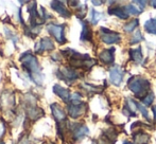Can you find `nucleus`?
I'll list each match as a JSON object with an SVG mask.
<instances>
[{"label":"nucleus","mask_w":156,"mask_h":144,"mask_svg":"<svg viewBox=\"0 0 156 144\" xmlns=\"http://www.w3.org/2000/svg\"><path fill=\"white\" fill-rule=\"evenodd\" d=\"M20 62L23 63V67L29 71L31 78L36 83L37 85H41L43 83V75L41 74V67L37 62L36 57L33 56L32 54H25L20 58Z\"/></svg>","instance_id":"f257e3e1"},{"label":"nucleus","mask_w":156,"mask_h":144,"mask_svg":"<svg viewBox=\"0 0 156 144\" xmlns=\"http://www.w3.org/2000/svg\"><path fill=\"white\" fill-rule=\"evenodd\" d=\"M127 86H129V90L136 97L144 100L148 95V91L150 89V83H149V81H147L146 78L141 77V76L134 75L129 80Z\"/></svg>","instance_id":"f03ea898"},{"label":"nucleus","mask_w":156,"mask_h":144,"mask_svg":"<svg viewBox=\"0 0 156 144\" xmlns=\"http://www.w3.org/2000/svg\"><path fill=\"white\" fill-rule=\"evenodd\" d=\"M100 38L103 43H107V45H114L121 40V35L117 32L106 29V28H100Z\"/></svg>","instance_id":"7ed1b4c3"},{"label":"nucleus","mask_w":156,"mask_h":144,"mask_svg":"<svg viewBox=\"0 0 156 144\" xmlns=\"http://www.w3.org/2000/svg\"><path fill=\"white\" fill-rule=\"evenodd\" d=\"M64 26H58V25H53V23H50L47 27L49 33L51 34L52 36H54V38L58 40V43H66V38L65 35H64Z\"/></svg>","instance_id":"20e7f679"},{"label":"nucleus","mask_w":156,"mask_h":144,"mask_svg":"<svg viewBox=\"0 0 156 144\" xmlns=\"http://www.w3.org/2000/svg\"><path fill=\"white\" fill-rule=\"evenodd\" d=\"M123 70L121 69V67L115 66L109 70V80H111L112 84L115 85V86H119L122 83L123 80Z\"/></svg>","instance_id":"39448f33"},{"label":"nucleus","mask_w":156,"mask_h":144,"mask_svg":"<svg viewBox=\"0 0 156 144\" xmlns=\"http://www.w3.org/2000/svg\"><path fill=\"white\" fill-rule=\"evenodd\" d=\"M86 104L84 103H79V104H71L68 106V113L71 118L76 119L81 115H83L86 112Z\"/></svg>","instance_id":"423d86ee"},{"label":"nucleus","mask_w":156,"mask_h":144,"mask_svg":"<svg viewBox=\"0 0 156 144\" xmlns=\"http://www.w3.org/2000/svg\"><path fill=\"white\" fill-rule=\"evenodd\" d=\"M54 49V43L50 38H43L41 41L35 45V51L36 53H41L44 51H50Z\"/></svg>","instance_id":"0eeeda50"},{"label":"nucleus","mask_w":156,"mask_h":144,"mask_svg":"<svg viewBox=\"0 0 156 144\" xmlns=\"http://www.w3.org/2000/svg\"><path fill=\"white\" fill-rule=\"evenodd\" d=\"M114 52H115V49L114 48H111V49H106V50H103L102 52L100 53L99 55V58L100 60L105 65H111L114 63Z\"/></svg>","instance_id":"6e6552de"},{"label":"nucleus","mask_w":156,"mask_h":144,"mask_svg":"<svg viewBox=\"0 0 156 144\" xmlns=\"http://www.w3.org/2000/svg\"><path fill=\"white\" fill-rule=\"evenodd\" d=\"M51 6L53 10H55L58 14H61L63 17H65V18H69L70 15H71L69 11L65 8V5H63V2H61V1H52Z\"/></svg>","instance_id":"1a4fd4ad"},{"label":"nucleus","mask_w":156,"mask_h":144,"mask_svg":"<svg viewBox=\"0 0 156 144\" xmlns=\"http://www.w3.org/2000/svg\"><path fill=\"white\" fill-rule=\"evenodd\" d=\"M108 14L109 15H115V16L119 17L120 19H127L129 18V14L124 11V8H120V6L114 5L108 8Z\"/></svg>","instance_id":"9d476101"},{"label":"nucleus","mask_w":156,"mask_h":144,"mask_svg":"<svg viewBox=\"0 0 156 144\" xmlns=\"http://www.w3.org/2000/svg\"><path fill=\"white\" fill-rule=\"evenodd\" d=\"M61 74H62V77L65 81H74L79 77V74L76 73L74 70L70 68H66V67H62L61 68Z\"/></svg>","instance_id":"9b49d317"},{"label":"nucleus","mask_w":156,"mask_h":144,"mask_svg":"<svg viewBox=\"0 0 156 144\" xmlns=\"http://www.w3.org/2000/svg\"><path fill=\"white\" fill-rule=\"evenodd\" d=\"M51 110H52V113H53V115H54V118H55L56 121H58V122L65 121L66 113L64 112L63 109L60 107V105H58V104H52Z\"/></svg>","instance_id":"f8f14e48"},{"label":"nucleus","mask_w":156,"mask_h":144,"mask_svg":"<svg viewBox=\"0 0 156 144\" xmlns=\"http://www.w3.org/2000/svg\"><path fill=\"white\" fill-rule=\"evenodd\" d=\"M53 91H54V93H55V94H58V97L63 100V101L67 102V101H69V100H70L69 91H68L67 89L63 88V87L60 86V85H55V86L53 87Z\"/></svg>","instance_id":"ddd939ff"},{"label":"nucleus","mask_w":156,"mask_h":144,"mask_svg":"<svg viewBox=\"0 0 156 144\" xmlns=\"http://www.w3.org/2000/svg\"><path fill=\"white\" fill-rule=\"evenodd\" d=\"M89 129L87 128V126L85 125H78L73 130V137L76 140H79V139L84 138L86 135H88Z\"/></svg>","instance_id":"4468645a"},{"label":"nucleus","mask_w":156,"mask_h":144,"mask_svg":"<svg viewBox=\"0 0 156 144\" xmlns=\"http://www.w3.org/2000/svg\"><path fill=\"white\" fill-rule=\"evenodd\" d=\"M129 54L131 56V60H134L135 63H141L142 60V52L141 48L138 47L136 49H131L129 51Z\"/></svg>","instance_id":"2eb2a0df"},{"label":"nucleus","mask_w":156,"mask_h":144,"mask_svg":"<svg viewBox=\"0 0 156 144\" xmlns=\"http://www.w3.org/2000/svg\"><path fill=\"white\" fill-rule=\"evenodd\" d=\"M82 34H81V40H91V30L88 23L82 21Z\"/></svg>","instance_id":"dca6fc26"},{"label":"nucleus","mask_w":156,"mask_h":144,"mask_svg":"<svg viewBox=\"0 0 156 144\" xmlns=\"http://www.w3.org/2000/svg\"><path fill=\"white\" fill-rule=\"evenodd\" d=\"M144 29L148 33L156 35V18H151L147 20L144 23Z\"/></svg>","instance_id":"f3484780"},{"label":"nucleus","mask_w":156,"mask_h":144,"mask_svg":"<svg viewBox=\"0 0 156 144\" xmlns=\"http://www.w3.org/2000/svg\"><path fill=\"white\" fill-rule=\"evenodd\" d=\"M41 113H43V110L37 107H30L28 109V115L30 117V119L32 120H36L38 119L39 117H41Z\"/></svg>","instance_id":"a211bd4d"},{"label":"nucleus","mask_w":156,"mask_h":144,"mask_svg":"<svg viewBox=\"0 0 156 144\" xmlns=\"http://www.w3.org/2000/svg\"><path fill=\"white\" fill-rule=\"evenodd\" d=\"M138 26H139V20H138V19H133V20H131L129 22H127L126 25L124 26L123 30L126 33H129V32H133Z\"/></svg>","instance_id":"6ab92c4d"},{"label":"nucleus","mask_w":156,"mask_h":144,"mask_svg":"<svg viewBox=\"0 0 156 144\" xmlns=\"http://www.w3.org/2000/svg\"><path fill=\"white\" fill-rule=\"evenodd\" d=\"M124 11L127 13V14H132V15H139L140 12L141 11L138 10L137 8H136L135 5H133V4H127V5L124 6Z\"/></svg>","instance_id":"aec40b11"},{"label":"nucleus","mask_w":156,"mask_h":144,"mask_svg":"<svg viewBox=\"0 0 156 144\" xmlns=\"http://www.w3.org/2000/svg\"><path fill=\"white\" fill-rule=\"evenodd\" d=\"M142 39H144V36H142L141 32L137 31L135 34H134V36L132 37V40L129 41V43H131V45H134V43H140Z\"/></svg>","instance_id":"412c9836"},{"label":"nucleus","mask_w":156,"mask_h":144,"mask_svg":"<svg viewBox=\"0 0 156 144\" xmlns=\"http://www.w3.org/2000/svg\"><path fill=\"white\" fill-rule=\"evenodd\" d=\"M135 139L139 144H147L149 142V136L146 134H138V136L135 137Z\"/></svg>","instance_id":"4be33fe9"},{"label":"nucleus","mask_w":156,"mask_h":144,"mask_svg":"<svg viewBox=\"0 0 156 144\" xmlns=\"http://www.w3.org/2000/svg\"><path fill=\"white\" fill-rule=\"evenodd\" d=\"M154 98L155 97H154V94H153V92H150L144 100H142V103L146 106H150L151 104L153 103V101H154Z\"/></svg>","instance_id":"5701e85b"},{"label":"nucleus","mask_w":156,"mask_h":144,"mask_svg":"<svg viewBox=\"0 0 156 144\" xmlns=\"http://www.w3.org/2000/svg\"><path fill=\"white\" fill-rule=\"evenodd\" d=\"M101 14L99 12H96V11L94 10H91V22L94 23V25H96L97 22H98V20L101 18Z\"/></svg>","instance_id":"b1692460"},{"label":"nucleus","mask_w":156,"mask_h":144,"mask_svg":"<svg viewBox=\"0 0 156 144\" xmlns=\"http://www.w3.org/2000/svg\"><path fill=\"white\" fill-rule=\"evenodd\" d=\"M137 109L140 111V112L142 113V115H144V118L149 119V113H148V110H147V108H146V107H144V106H142L141 104L137 103Z\"/></svg>","instance_id":"393cba45"},{"label":"nucleus","mask_w":156,"mask_h":144,"mask_svg":"<svg viewBox=\"0 0 156 144\" xmlns=\"http://www.w3.org/2000/svg\"><path fill=\"white\" fill-rule=\"evenodd\" d=\"M135 3H137L138 5H139L140 11H142V10H144V6H146L147 1H135Z\"/></svg>","instance_id":"a878e982"},{"label":"nucleus","mask_w":156,"mask_h":144,"mask_svg":"<svg viewBox=\"0 0 156 144\" xmlns=\"http://www.w3.org/2000/svg\"><path fill=\"white\" fill-rule=\"evenodd\" d=\"M3 132H4V126H3V124L0 123V137L3 135Z\"/></svg>","instance_id":"bb28decb"},{"label":"nucleus","mask_w":156,"mask_h":144,"mask_svg":"<svg viewBox=\"0 0 156 144\" xmlns=\"http://www.w3.org/2000/svg\"><path fill=\"white\" fill-rule=\"evenodd\" d=\"M19 144H29V141H28L26 138H23V140H21L20 142H19Z\"/></svg>","instance_id":"cd10ccee"},{"label":"nucleus","mask_w":156,"mask_h":144,"mask_svg":"<svg viewBox=\"0 0 156 144\" xmlns=\"http://www.w3.org/2000/svg\"><path fill=\"white\" fill-rule=\"evenodd\" d=\"M103 1H93V4L94 5H100V4H102Z\"/></svg>","instance_id":"c85d7f7f"},{"label":"nucleus","mask_w":156,"mask_h":144,"mask_svg":"<svg viewBox=\"0 0 156 144\" xmlns=\"http://www.w3.org/2000/svg\"><path fill=\"white\" fill-rule=\"evenodd\" d=\"M153 112H154V119L156 120V106L153 107Z\"/></svg>","instance_id":"c756f323"},{"label":"nucleus","mask_w":156,"mask_h":144,"mask_svg":"<svg viewBox=\"0 0 156 144\" xmlns=\"http://www.w3.org/2000/svg\"><path fill=\"white\" fill-rule=\"evenodd\" d=\"M151 4H152L153 8H156V1H151Z\"/></svg>","instance_id":"7c9ffc66"},{"label":"nucleus","mask_w":156,"mask_h":144,"mask_svg":"<svg viewBox=\"0 0 156 144\" xmlns=\"http://www.w3.org/2000/svg\"><path fill=\"white\" fill-rule=\"evenodd\" d=\"M123 144H134V143H132V142H129V141H125V142Z\"/></svg>","instance_id":"2f4dec72"},{"label":"nucleus","mask_w":156,"mask_h":144,"mask_svg":"<svg viewBox=\"0 0 156 144\" xmlns=\"http://www.w3.org/2000/svg\"><path fill=\"white\" fill-rule=\"evenodd\" d=\"M0 144H3V143H2V142H0Z\"/></svg>","instance_id":"473e14b6"}]
</instances>
